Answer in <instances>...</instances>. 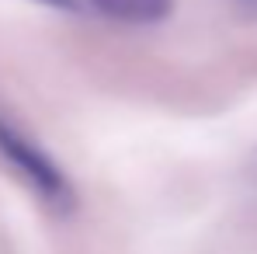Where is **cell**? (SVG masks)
<instances>
[{
    "label": "cell",
    "instance_id": "1",
    "mask_svg": "<svg viewBox=\"0 0 257 254\" xmlns=\"http://www.w3.org/2000/svg\"><path fill=\"white\" fill-rule=\"evenodd\" d=\"M0 157L11 164V171H14L52 212H59V216L73 212L77 195H73L66 174L49 160V153H42L21 129L14 126V122H7L4 115H0Z\"/></svg>",
    "mask_w": 257,
    "mask_h": 254
},
{
    "label": "cell",
    "instance_id": "2",
    "mask_svg": "<svg viewBox=\"0 0 257 254\" xmlns=\"http://www.w3.org/2000/svg\"><path fill=\"white\" fill-rule=\"evenodd\" d=\"M87 7L128 25H157L171 14L174 0H87Z\"/></svg>",
    "mask_w": 257,
    "mask_h": 254
},
{
    "label": "cell",
    "instance_id": "3",
    "mask_svg": "<svg viewBox=\"0 0 257 254\" xmlns=\"http://www.w3.org/2000/svg\"><path fill=\"white\" fill-rule=\"evenodd\" d=\"M35 4L56 7V11H84V7H87V0H35Z\"/></svg>",
    "mask_w": 257,
    "mask_h": 254
},
{
    "label": "cell",
    "instance_id": "4",
    "mask_svg": "<svg viewBox=\"0 0 257 254\" xmlns=\"http://www.w3.org/2000/svg\"><path fill=\"white\" fill-rule=\"evenodd\" d=\"M250 171H254V178H257V153H254V160H250Z\"/></svg>",
    "mask_w": 257,
    "mask_h": 254
},
{
    "label": "cell",
    "instance_id": "5",
    "mask_svg": "<svg viewBox=\"0 0 257 254\" xmlns=\"http://www.w3.org/2000/svg\"><path fill=\"white\" fill-rule=\"evenodd\" d=\"M243 4H250V7H254V11H257V0H243Z\"/></svg>",
    "mask_w": 257,
    "mask_h": 254
}]
</instances>
